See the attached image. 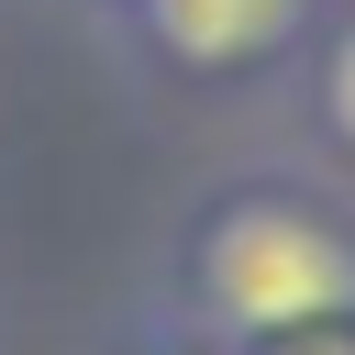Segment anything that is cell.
Listing matches in <instances>:
<instances>
[{
    "mask_svg": "<svg viewBox=\"0 0 355 355\" xmlns=\"http://www.w3.org/2000/svg\"><path fill=\"white\" fill-rule=\"evenodd\" d=\"M200 266H211L222 322H244V333H300V322H333V311L355 300V255H344L311 211H277V200L233 211Z\"/></svg>",
    "mask_w": 355,
    "mask_h": 355,
    "instance_id": "obj_1",
    "label": "cell"
},
{
    "mask_svg": "<svg viewBox=\"0 0 355 355\" xmlns=\"http://www.w3.org/2000/svg\"><path fill=\"white\" fill-rule=\"evenodd\" d=\"M277 344H288V333H277ZM288 355H355V344H288Z\"/></svg>",
    "mask_w": 355,
    "mask_h": 355,
    "instance_id": "obj_4",
    "label": "cell"
},
{
    "mask_svg": "<svg viewBox=\"0 0 355 355\" xmlns=\"http://www.w3.org/2000/svg\"><path fill=\"white\" fill-rule=\"evenodd\" d=\"M144 22H155V44L189 55V67H244V55H266V44L300 22V0H144Z\"/></svg>",
    "mask_w": 355,
    "mask_h": 355,
    "instance_id": "obj_2",
    "label": "cell"
},
{
    "mask_svg": "<svg viewBox=\"0 0 355 355\" xmlns=\"http://www.w3.org/2000/svg\"><path fill=\"white\" fill-rule=\"evenodd\" d=\"M322 89H333V133H344V144H355V33H344V44H333V78H322Z\"/></svg>",
    "mask_w": 355,
    "mask_h": 355,
    "instance_id": "obj_3",
    "label": "cell"
}]
</instances>
